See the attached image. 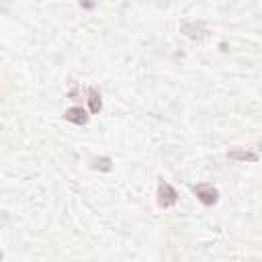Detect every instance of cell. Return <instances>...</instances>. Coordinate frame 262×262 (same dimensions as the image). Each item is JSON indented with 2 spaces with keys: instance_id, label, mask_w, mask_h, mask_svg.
I'll list each match as a JSON object with an SVG mask.
<instances>
[{
  "instance_id": "cell-2",
  "label": "cell",
  "mask_w": 262,
  "mask_h": 262,
  "mask_svg": "<svg viewBox=\"0 0 262 262\" xmlns=\"http://www.w3.org/2000/svg\"><path fill=\"white\" fill-rule=\"evenodd\" d=\"M178 201V194H176V190L168 184V182H160L158 184V205L160 207H164V209H168V207H172L174 203Z\"/></svg>"
},
{
  "instance_id": "cell-8",
  "label": "cell",
  "mask_w": 262,
  "mask_h": 262,
  "mask_svg": "<svg viewBox=\"0 0 262 262\" xmlns=\"http://www.w3.org/2000/svg\"><path fill=\"white\" fill-rule=\"evenodd\" d=\"M98 4V0H80V6L82 8H94Z\"/></svg>"
},
{
  "instance_id": "cell-3",
  "label": "cell",
  "mask_w": 262,
  "mask_h": 262,
  "mask_svg": "<svg viewBox=\"0 0 262 262\" xmlns=\"http://www.w3.org/2000/svg\"><path fill=\"white\" fill-rule=\"evenodd\" d=\"M180 31L186 35V37H190V39H203V37H207V27H205V23L203 20H188V23H182L180 25Z\"/></svg>"
},
{
  "instance_id": "cell-4",
  "label": "cell",
  "mask_w": 262,
  "mask_h": 262,
  "mask_svg": "<svg viewBox=\"0 0 262 262\" xmlns=\"http://www.w3.org/2000/svg\"><path fill=\"white\" fill-rule=\"evenodd\" d=\"M227 158L229 160H237V162H258L260 160V154L258 151H252V149H229L227 151Z\"/></svg>"
},
{
  "instance_id": "cell-5",
  "label": "cell",
  "mask_w": 262,
  "mask_h": 262,
  "mask_svg": "<svg viewBox=\"0 0 262 262\" xmlns=\"http://www.w3.org/2000/svg\"><path fill=\"white\" fill-rule=\"evenodd\" d=\"M63 117H66V121H70V123H74V125H84V123L88 121V115H86V111H84L82 106H72V108H68Z\"/></svg>"
},
{
  "instance_id": "cell-7",
  "label": "cell",
  "mask_w": 262,
  "mask_h": 262,
  "mask_svg": "<svg viewBox=\"0 0 262 262\" xmlns=\"http://www.w3.org/2000/svg\"><path fill=\"white\" fill-rule=\"evenodd\" d=\"M92 168H100V170H111V160H108V158L92 160Z\"/></svg>"
},
{
  "instance_id": "cell-6",
  "label": "cell",
  "mask_w": 262,
  "mask_h": 262,
  "mask_svg": "<svg viewBox=\"0 0 262 262\" xmlns=\"http://www.w3.org/2000/svg\"><path fill=\"white\" fill-rule=\"evenodd\" d=\"M88 102H90V111H92V113H98L100 106H102V102H100V94H98L94 88L88 90Z\"/></svg>"
},
{
  "instance_id": "cell-1",
  "label": "cell",
  "mask_w": 262,
  "mask_h": 262,
  "mask_svg": "<svg viewBox=\"0 0 262 262\" xmlns=\"http://www.w3.org/2000/svg\"><path fill=\"white\" fill-rule=\"evenodd\" d=\"M192 190H194L196 199H199L203 205H207V207L213 205V203L217 201V194H219L217 188H215L213 184H209V182H201V184H196Z\"/></svg>"
}]
</instances>
